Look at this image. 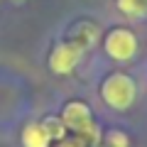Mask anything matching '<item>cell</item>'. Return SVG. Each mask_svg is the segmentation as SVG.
Segmentation results:
<instances>
[{
  "mask_svg": "<svg viewBox=\"0 0 147 147\" xmlns=\"http://www.w3.org/2000/svg\"><path fill=\"white\" fill-rule=\"evenodd\" d=\"M135 96H137L135 81L123 71L110 74L108 79L103 81V86H100V98L115 110H127L135 103Z\"/></svg>",
  "mask_w": 147,
  "mask_h": 147,
  "instance_id": "6da1fadb",
  "label": "cell"
},
{
  "mask_svg": "<svg viewBox=\"0 0 147 147\" xmlns=\"http://www.w3.org/2000/svg\"><path fill=\"white\" fill-rule=\"evenodd\" d=\"M118 7L127 17H147V0H118Z\"/></svg>",
  "mask_w": 147,
  "mask_h": 147,
  "instance_id": "8992f818",
  "label": "cell"
},
{
  "mask_svg": "<svg viewBox=\"0 0 147 147\" xmlns=\"http://www.w3.org/2000/svg\"><path fill=\"white\" fill-rule=\"evenodd\" d=\"M105 147H130V140L123 130H108L105 132Z\"/></svg>",
  "mask_w": 147,
  "mask_h": 147,
  "instance_id": "ba28073f",
  "label": "cell"
},
{
  "mask_svg": "<svg viewBox=\"0 0 147 147\" xmlns=\"http://www.w3.org/2000/svg\"><path fill=\"white\" fill-rule=\"evenodd\" d=\"M57 147H86V142H84V137H64V140H59L57 142Z\"/></svg>",
  "mask_w": 147,
  "mask_h": 147,
  "instance_id": "9c48e42d",
  "label": "cell"
},
{
  "mask_svg": "<svg viewBox=\"0 0 147 147\" xmlns=\"http://www.w3.org/2000/svg\"><path fill=\"white\" fill-rule=\"evenodd\" d=\"M22 145L25 147H49L52 140H49V135H47L42 123H30L22 130Z\"/></svg>",
  "mask_w": 147,
  "mask_h": 147,
  "instance_id": "5b68a950",
  "label": "cell"
},
{
  "mask_svg": "<svg viewBox=\"0 0 147 147\" xmlns=\"http://www.w3.org/2000/svg\"><path fill=\"white\" fill-rule=\"evenodd\" d=\"M61 123L66 125V130H74L81 137H93L96 140V125H93V115L91 108L81 100H69L61 110Z\"/></svg>",
  "mask_w": 147,
  "mask_h": 147,
  "instance_id": "7a4b0ae2",
  "label": "cell"
},
{
  "mask_svg": "<svg viewBox=\"0 0 147 147\" xmlns=\"http://www.w3.org/2000/svg\"><path fill=\"white\" fill-rule=\"evenodd\" d=\"M103 47H105V54L110 59H115V61H130L137 54V37L130 30H125V27H115V30H110L105 34Z\"/></svg>",
  "mask_w": 147,
  "mask_h": 147,
  "instance_id": "3957f363",
  "label": "cell"
},
{
  "mask_svg": "<svg viewBox=\"0 0 147 147\" xmlns=\"http://www.w3.org/2000/svg\"><path fill=\"white\" fill-rule=\"evenodd\" d=\"M81 52H84V44L81 42H61V44H57V47L52 49V54H49V69H52L54 74H59V76L71 74L74 69H76V64H79V59H81Z\"/></svg>",
  "mask_w": 147,
  "mask_h": 147,
  "instance_id": "277c9868",
  "label": "cell"
},
{
  "mask_svg": "<svg viewBox=\"0 0 147 147\" xmlns=\"http://www.w3.org/2000/svg\"><path fill=\"white\" fill-rule=\"evenodd\" d=\"M42 125H44V130H47V135H49V140H64L66 137V125L61 123V118H44L42 120Z\"/></svg>",
  "mask_w": 147,
  "mask_h": 147,
  "instance_id": "52a82bcc",
  "label": "cell"
}]
</instances>
